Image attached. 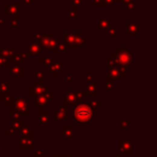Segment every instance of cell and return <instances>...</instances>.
<instances>
[{
    "instance_id": "obj_41",
    "label": "cell",
    "mask_w": 157,
    "mask_h": 157,
    "mask_svg": "<svg viewBox=\"0 0 157 157\" xmlns=\"http://www.w3.org/2000/svg\"><path fill=\"white\" fill-rule=\"evenodd\" d=\"M64 81H66V82H71V81H74V76H73V75H71V76L67 75V76H65V78H64Z\"/></svg>"
},
{
    "instance_id": "obj_6",
    "label": "cell",
    "mask_w": 157,
    "mask_h": 157,
    "mask_svg": "<svg viewBox=\"0 0 157 157\" xmlns=\"http://www.w3.org/2000/svg\"><path fill=\"white\" fill-rule=\"evenodd\" d=\"M86 94H89V95L94 96L95 100H97V96H98V82H93V83L88 84L87 87H86Z\"/></svg>"
},
{
    "instance_id": "obj_39",
    "label": "cell",
    "mask_w": 157,
    "mask_h": 157,
    "mask_svg": "<svg viewBox=\"0 0 157 157\" xmlns=\"http://www.w3.org/2000/svg\"><path fill=\"white\" fill-rule=\"evenodd\" d=\"M70 1H72V2H73L78 8V7H82V3H83V2H82V0H70Z\"/></svg>"
},
{
    "instance_id": "obj_35",
    "label": "cell",
    "mask_w": 157,
    "mask_h": 157,
    "mask_svg": "<svg viewBox=\"0 0 157 157\" xmlns=\"http://www.w3.org/2000/svg\"><path fill=\"white\" fill-rule=\"evenodd\" d=\"M36 76H37V78L38 80H43L44 78V76H45V73L43 71H36Z\"/></svg>"
},
{
    "instance_id": "obj_31",
    "label": "cell",
    "mask_w": 157,
    "mask_h": 157,
    "mask_svg": "<svg viewBox=\"0 0 157 157\" xmlns=\"http://www.w3.org/2000/svg\"><path fill=\"white\" fill-rule=\"evenodd\" d=\"M130 124H133V122H131V120H128L127 123H126V122H124V120H120V125H118V128H120V129H122V128H126V127H128Z\"/></svg>"
},
{
    "instance_id": "obj_27",
    "label": "cell",
    "mask_w": 157,
    "mask_h": 157,
    "mask_svg": "<svg viewBox=\"0 0 157 157\" xmlns=\"http://www.w3.org/2000/svg\"><path fill=\"white\" fill-rule=\"evenodd\" d=\"M0 89H1L2 94H8L9 93V89H10V83H9V82H3V83L0 85Z\"/></svg>"
},
{
    "instance_id": "obj_5",
    "label": "cell",
    "mask_w": 157,
    "mask_h": 157,
    "mask_svg": "<svg viewBox=\"0 0 157 157\" xmlns=\"http://www.w3.org/2000/svg\"><path fill=\"white\" fill-rule=\"evenodd\" d=\"M118 145H120V152L127 153V154L133 152V141H118Z\"/></svg>"
},
{
    "instance_id": "obj_15",
    "label": "cell",
    "mask_w": 157,
    "mask_h": 157,
    "mask_svg": "<svg viewBox=\"0 0 157 157\" xmlns=\"http://www.w3.org/2000/svg\"><path fill=\"white\" fill-rule=\"evenodd\" d=\"M65 42H66L68 45L75 46V32H66Z\"/></svg>"
},
{
    "instance_id": "obj_12",
    "label": "cell",
    "mask_w": 157,
    "mask_h": 157,
    "mask_svg": "<svg viewBox=\"0 0 157 157\" xmlns=\"http://www.w3.org/2000/svg\"><path fill=\"white\" fill-rule=\"evenodd\" d=\"M34 139L28 137H23L21 140V149H34Z\"/></svg>"
},
{
    "instance_id": "obj_23",
    "label": "cell",
    "mask_w": 157,
    "mask_h": 157,
    "mask_svg": "<svg viewBox=\"0 0 157 157\" xmlns=\"http://www.w3.org/2000/svg\"><path fill=\"white\" fill-rule=\"evenodd\" d=\"M54 59L52 58V57H49V56H42L40 57V66H47L50 65L51 62H53Z\"/></svg>"
},
{
    "instance_id": "obj_8",
    "label": "cell",
    "mask_w": 157,
    "mask_h": 157,
    "mask_svg": "<svg viewBox=\"0 0 157 157\" xmlns=\"http://www.w3.org/2000/svg\"><path fill=\"white\" fill-rule=\"evenodd\" d=\"M36 120H39V123L41 125H49L50 123V118H49V112L47 111H41V112L36 115Z\"/></svg>"
},
{
    "instance_id": "obj_40",
    "label": "cell",
    "mask_w": 157,
    "mask_h": 157,
    "mask_svg": "<svg viewBox=\"0 0 157 157\" xmlns=\"http://www.w3.org/2000/svg\"><path fill=\"white\" fill-rule=\"evenodd\" d=\"M91 78H93V72H89L88 75L84 76V81H91Z\"/></svg>"
},
{
    "instance_id": "obj_16",
    "label": "cell",
    "mask_w": 157,
    "mask_h": 157,
    "mask_svg": "<svg viewBox=\"0 0 157 157\" xmlns=\"http://www.w3.org/2000/svg\"><path fill=\"white\" fill-rule=\"evenodd\" d=\"M73 133H74L73 126H70V125H66L64 127V130L60 131V133L64 135L66 139H72V137H73Z\"/></svg>"
},
{
    "instance_id": "obj_13",
    "label": "cell",
    "mask_w": 157,
    "mask_h": 157,
    "mask_svg": "<svg viewBox=\"0 0 157 157\" xmlns=\"http://www.w3.org/2000/svg\"><path fill=\"white\" fill-rule=\"evenodd\" d=\"M55 120H68V110L66 107H60L55 112Z\"/></svg>"
},
{
    "instance_id": "obj_4",
    "label": "cell",
    "mask_w": 157,
    "mask_h": 157,
    "mask_svg": "<svg viewBox=\"0 0 157 157\" xmlns=\"http://www.w3.org/2000/svg\"><path fill=\"white\" fill-rule=\"evenodd\" d=\"M8 11L5 13V16H14V17H18L20 16V5L17 3H7L5 5Z\"/></svg>"
},
{
    "instance_id": "obj_32",
    "label": "cell",
    "mask_w": 157,
    "mask_h": 157,
    "mask_svg": "<svg viewBox=\"0 0 157 157\" xmlns=\"http://www.w3.org/2000/svg\"><path fill=\"white\" fill-rule=\"evenodd\" d=\"M11 25L14 26V27H20V20H18V17H13L12 20H11Z\"/></svg>"
},
{
    "instance_id": "obj_14",
    "label": "cell",
    "mask_w": 157,
    "mask_h": 157,
    "mask_svg": "<svg viewBox=\"0 0 157 157\" xmlns=\"http://www.w3.org/2000/svg\"><path fill=\"white\" fill-rule=\"evenodd\" d=\"M139 30H140V28L136 23H128V34H129V37H136Z\"/></svg>"
},
{
    "instance_id": "obj_24",
    "label": "cell",
    "mask_w": 157,
    "mask_h": 157,
    "mask_svg": "<svg viewBox=\"0 0 157 157\" xmlns=\"http://www.w3.org/2000/svg\"><path fill=\"white\" fill-rule=\"evenodd\" d=\"M83 46V34L75 32V46Z\"/></svg>"
},
{
    "instance_id": "obj_20",
    "label": "cell",
    "mask_w": 157,
    "mask_h": 157,
    "mask_svg": "<svg viewBox=\"0 0 157 157\" xmlns=\"http://www.w3.org/2000/svg\"><path fill=\"white\" fill-rule=\"evenodd\" d=\"M108 26H110V23H109L107 17H102V18L99 20V28H98L99 31H103L104 29L109 28Z\"/></svg>"
},
{
    "instance_id": "obj_2",
    "label": "cell",
    "mask_w": 157,
    "mask_h": 157,
    "mask_svg": "<svg viewBox=\"0 0 157 157\" xmlns=\"http://www.w3.org/2000/svg\"><path fill=\"white\" fill-rule=\"evenodd\" d=\"M113 59H114V64L120 65V66L127 67L131 66V60H133V55L130 54L125 47H118L117 52H114L113 54Z\"/></svg>"
},
{
    "instance_id": "obj_3",
    "label": "cell",
    "mask_w": 157,
    "mask_h": 157,
    "mask_svg": "<svg viewBox=\"0 0 157 157\" xmlns=\"http://www.w3.org/2000/svg\"><path fill=\"white\" fill-rule=\"evenodd\" d=\"M14 104L18 115H21V114L22 115H29V101H26L23 97H20V98H16Z\"/></svg>"
},
{
    "instance_id": "obj_43",
    "label": "cell",
    "mask_w": 157,
    "mask_h": 157,
    "mask_svg": "<svg viewBox=\"0 0 157 157\" xmlns=\"http://www.w3.org/2000/svg\"><path fill=\"white\" fill-rule=\"evenodd\" d=\"M5 21L0 17V27H1V26H5Z\"/></svg>"
},
{
    "instance_id": "obj_21",
    "label": "cell",
    "mask_w": 157,
    "mask_h": 157,
    "mask_svg": "<svg viewBox=\"0 0 157 157\" xmlns=\"http://www.w3.org/2000/svg\"><path fill=\"white\" fill-rule=\"evenodd\" d=\"M24 125H25V120H20V118H13L12 120L13 129H21Z\"/></svg>"
},
{
    "instance_id": "obj_28",
    "label": "cell",
    "mask_w": 157,
    "mask_h": 157,
    "mask_svg": "<svg viewBox=\"0 0 157 157\" xmlns=\"http://www.w3.org/2000/svg\"><path fill=\"white\" fill-rule=\"evenodd\" d=\"M10 58H8V57L3 56L1 53H0V65H2V66H9L10 65Z\"/></svg>"
},
{
    "instance_id": "obj_26",
    "label": "cell",
    "mask_w": 157,
    "mask_h": 157,
    "mask_svg": "<svg viewBox=\"0 0 157 157\" xmlns=\"http://www.w3.org/2000/svg\"><path fill=\"white\" fill-rule=\"evenodd\" d=\"M103 88H104V91H110L113 89V78H111V76L109 78L108 81L104 83V87H103Z\"/></svg>"
},
{
    "instance_id": "obj_18",
    "label": "cell",
    "mask_w": 157,
    "mask_h": 157,
    "mask_svg": "<svg viewBox=\"0 0 157 157\" xmlns=\"http://www.w3.org/2000/svg\"><path fill=\"white\" fill-rule=\"evenodd\" d=\"M21 133L23 135V137H28L34 139V131L30 127H22L21 128Z\"/></svg>"
},
{
    "instance_id": "obj_34",
    "label": "cell",
    "mask_w": 157,
    "mask_h": 157,
    "mask_svg": "<svg viewBox=\"0 0 157 157\" xmlns=\"http://www.w3.org/2000/svg\"><path fill=\"white\" fill-rule=\"evenodd\" d=\"M67 50H68V47L66 46V44H62V43H57V51L66 52Z\"/></svg>"
},
{
    "instance_id": "obj_37",
    "label": "cell",
    "mask_w": 157,
    "mask_h": 157,
    "mask_svg": "<svg viewBox=\"0 0 157 157\" xmlns=\"http://www.w3.org/2000/svg\"><path fill=\"white\" fill-rule=\"evenodd\" d=\"M102 1V5L103 7H109V5H112L113 2H114V0H101Z\"/></svg>"
},
{
    "instance_id": "obj_29",
    "label": "cell",
    "mask_w": 157,
    "mask_h": 157,
    "mask_svg": "<svg viewBox=\"0 0 157 157\" xmlns=\"http://www.w3.org/2000/svg\"><path fill=\"white\" fill-rule=\"evenodd\" d=\"M109 36L110 37H117L118 36V30L116 27H112V25L110 24V27H109Z\"/></svg>"
},
{
    "instance_id": "obj_11",
    "label": "cell",
    "mask_w": 157,
    "mask_h": 157,
    "mask_svg": "<svg viewBox=\"0 0 157 157\" xmlns=\"http://www.w3.org/2000/svg\"><path fill=\"white\" fill-rule=\"evenodd\" d=\"M64 68V62H53L51 69H50V74L51 75H58L59 71Z\"/></svg>"
},
{
    "instance_id": "obj_17",
    "label": "cell",
    "mask_w": 157,
    "mask_h": 157,
    "mask_svg": "<svg viewBox=\"0 0 157 157\" xmlns=\"http://www.w3.org/2000/svg\"><path fill=\"white\" fill-rule=\"evenodd\" d=\"M10 73H11V75H16V74L24 75V74H25V68H24V67H21L20 65H15L14 67H12V68H11Z\"/></svg>"
},
{
    "instance_id": "obj_9",
    "label": "cell",
    "mask_w": 157,
    "mask_h": 157,
    "mask_svg": "<svg viewBox=\"0 0 157 157\" xmlns=\"http://www.w3.org/2000/svg\"><path fill=\"white\" fill-rule=\"evenodd\" d=\"M64 99H65V103H66V104H75V103L78 102V99H76V97H75V93L70 91L65 93Z\"/></svg>"
},
{
    "instance_id": "obj_25",
    "label": "cell",
    "mask_w": 157,
    "mask_h": 157,
    "mask_svg": "<svg viewBox=\"0 0 157 157\" xmlns=\"http://www.w3.org/2000/svg\"><path fill=\"white\" fill-rule=\"evenodd\" d=\"M69 13H70V22H71V21H73L74 18L78 16V8H70V9H69Z\"/></svg>"
},
{
    "instance_id": "obj_46",
    "label": "cell",
    "mask_w": 157,
    "mask_h": 157,
    "mask_svg": "<svg viewBox=\"0 0 157 157\" xmlns=\"http://www.w3.org/2000/svg\"><path fill=\"white\" fill-rule=\"evenodd\" d=\"M52 157H57V156H55V155H52Z\"/></svg>"
},
{
    "instance_id": "obj_7",
    "label": "cell",
    "mask_w": 157,
    "mask_h": 157,
    "mask_svg": "<svg viewBox=\"0 0 157 157\" xmlns=\"http://www.w3.org/2000/svg\"><path fill=\"white\" fill-rule=\"evenodd\" d=\"M42 51V47L41 45L38 43V42H31L28 46H26V52L27 53H29L30 55H36L38 54V53H40V52Z\"/></svg>"
},
{
    "instance_id": "obj_30",
    "label": "cell",
    "mask_w": 157,
    "mask_h": 157,
    "mask_svg": "<svg viewBox=\"0 0 157 157\" xmlns=\"http://www.w3.org/2000/svg\"><path fill=\"white\" fill-rule=\"evenodd\" d=\"M125 8L128 9V11H133V12H137V5H135L133 2H128V3H125Z\"/></svg>"
},
{
    "instance_id": "obj_10",
    "label": "cell",
    "mask_w": 157,
    "mask_h": 157,
    "mask_svg": "<svg viewBox=\"0 0 157 157\" xmlns=\"http://www.w3.org/2000/svg\"><path fill=\"white\" fill-rule=\"evenodd\" d=\"M46 91H47L46 86L43 85V84H42V85H37V84H36V86H31V88H30V93H31V95H34V97H36V96L43 95Z\"/></svg>"
},
{
    "instance_id": "obj_36",
    "label": "cell",
    "mask_w": 157,
    "mask_h": 157,
    "mask_svg": "<svg viewBox=\"0 0 157 157\" xmlns=\"http://www.w3.org/2000/svg\"><path fill=\"white\" fill-rule=\"evenodd\" d=\"M75 97H76V99H78V101L82 100V99L84 98V91H76Z\"/></svg>"
},
{
    "instance_id": "obj_1",
    "label": "cell",
    "mask_w": 157,
    "mask_h": 157,
    "mask_svg": "<svg viewBox=\"0 0 157 157\" xmlns=\"http://www.w3.org/2000/svg\"><path fill=\"white\" fill-rule=\"evenodd\" d=\"M74 124L76 125H86L93 120V109L87 104V102L80 103L74 109Z\"/></svg>"
},
{
    "instance_id": "obj_45",
    "label": "cell",
    "mask_w": 157,
    "mask_h": 157,
    "mask_svg": "<svg viewBox=\"0 0 157 157\" xmlns=\"http://www.w3.org/2000/svg\"><path fill=\"white\" fill-rule=\"evenodd\" d=\"M114 157H123V156H122V155H120V154H117V155H115V156H114Z\"/></svg>"
},
{
    "instance_id": "obj_44",
    "label": "cell",
    "mask_w": 157,
    "mask_h": 157,
    "mask_svg": "<svg viewBox=\"0 0 157 157\" xmlns=\"http://www.w3.org/2000/svg\"><path fill=\"white\" fill-rule=\"evenodd\" d=\"M60 157H73V155H62Z\"/></svg>"
},
{
    "instance_id": "obj_33",
    "label": "cell",
    "mask_w": 157,
    "mask_h": 157,
    "mask_svg": "<svg viewBox=\"0 0 157 157\" xmlns=\"http://www.w3.org/2000/svg\"><path fill=\"white\" fill-rule=\"evenodd\" d=\"M21 59L24 60V62H29V55L28 53H20Z\"/></svg>"
},
{
    "instance_id": "obj_42",
    "label": "cell",
    "mask_w": 157,
    "mask_h": 157,
    "mask_svg": "<svg viewBox=\"0 0 157 157\" xmlns=\"http://www.w3.org/2000/svg\"><path fill=\"white\" fill-rule=\"evenodd\" d=\"M5 133H7V135H14L15 131L13 129H8L7 131H5Z\"/></svg>"
},
{
    "instance_id": "obj_38",
    "label": "cell",
    "mask_w": 157,
    "mask_h": 157,
    "mask_svg": "<svg viewBox=\"0 0 157 157\" xmlns=\"http://www.w3.org/2000/svg\"><path fill=\"white\" fill-rule=\"evenodd\" d=\"M34 156L36 157H44V151L38 150L37 152H36V154H34Z\"/></svg>"
},
{
    "instance_id": "obj_22",
    "label": "cell",
    "mask_w": 157,
    "mask_h": 157,
    "mask_svg": "<svg viewBox=\"0 0 157 157\" xmlns=\"http://www.w3.org/2000/svg\"><path fill=\"white\" fill-rule=\"evenodd\" d=\"M14 50L15 49L13 46L12 47H1V52H2L1 54H2L3 56L9 58V57H11L13 54H14Z\"/></svg>"
},
{
    "instance_id": "obj_19",
    "label": "cell",
    "mask_w": 157,
    "mask_h": 157,
    "mask_svg": "<svg viewBox=\"0 0 157 157\" xmlns=\"http://www.w3.org/2000/svg\"><path fill=\"white\" fill-rule=\"evenodd\" d=\"M49 102H50L49 99H47L44 95L36 96V103H37V104H39L41 108H43V107H44L45 104H47Z\"/></svg>"
}]
</instances>
